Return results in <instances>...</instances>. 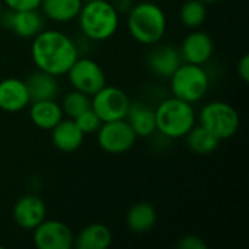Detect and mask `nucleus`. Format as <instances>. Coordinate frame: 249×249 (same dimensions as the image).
<instances>
[{
	"mask_svg": "<svg viewBox=\"0 0 249 249\" xmlns=\"http://www.w3.org/2000/svg\"><path fill=\"white\" fill-rule=\"evenodd\" d=\"M207 19V4L201 0H185L179 7V20L188 29L203 26Z\"/></svg>",
	"mask_w": 249,
	"mask_h": 249,
	"instance_id": "24",
	"label": "nucleus"
},
{
	"mask_svg": "<svg viewBox=\"0 0 249 249\" xmlns=\"http://www.w3.org/2000/svg\"><path fill=\"white\" fill-rule=\"evenodd\" d=\"M236 71H238L239 79H241L244 83H248L249 82V55L248 54H244V55L241 57V60L238 61V66H236Z\"/></svg>",
	"mask_w": 249,
	"mask_h": 249,
	"instance_id": "29",
	"label": "nucleus"
},
{
	"mask_svg": "<svg viewBox=\"0 0 249 249\" xmlns=\"http://www.w3.org/2000/svg\"><path fill=\"white\" fill-rule=\"evenodd\" d=\"M32 242L38 249H71L74 233L64 222L45 219L32 231Z\"/></svg>",
	"mask_w": 249,
	"mask_h": 249,
	"instance_id": "10",
	"label": "nucleus"
},
{
	"mask_svg": "<svg viewBox=\"0 0 249 249\" xmlns=\"http://www.w3.org/2000/svg\"><path fill=\"white\" fill-rule=\"evenodd\" d=\"M80 55L76 39L58 29H42L32 38L31 58L38 70L64 76Z\"/></svg>",
	"mask_w": 249,
	"mask_h": 249,
	"instance_id": "1",
	"label": "nucleus"
},
{
	"mask_svg": "<svg viewBox=\"0 0 249 249\" xmlns=\"http://www.w3.org/2000/svg\"><path fill=\"white\" fill-rule=\"evenodd\" d=\"M181 58L184 63L204 66L214 54V41L210 34L201 29H191L181 42Z\"/></svg>",
	"mask_w": 249,
	"mask_h": 249,
	"instance_id": "12",
	"label": "nucleus"
},
{
	"mask_svg": "<svg viewBox=\"0 0 249 249\" xmlns=\"http://www.w3.org/2000/svg\"><path fill=\"white\" fill-rule=\"evenodd\" d=\"M131 99L118 86L105 85L90 96V108L102 123L124 120Z\"/></svg>",
	"mask_w": 249,
	"mask_h": 249,
	"instance_id": "8",
	"label": "nucleus"
},
{
	"mask_svg": "<svg viewBox=\"0 0 249 249\" xmlns=\"http://www.w3.org/2000/svg\"><path fill=\"white\" fill-rule=\"evenodd\" d=\"M15 223L23 231H34L42 220L47 219V206L36 194L22 196L12 209Z\"/></svg>",
	"mask_w": 249,
	"mask_h": 249,
	"instance_id": "13",
	"label": "nucleus"
},
{
	"mask_svg": "<svg viewBox=\"0 0 249 249\" xmlns=\"http://www.w3.org/2000/svg\"><path fill=\"white\" fill-rule=\"evenodd\" d=\"M31 102L34 101H45V99H57L60 95V83L58 77L53 76L42 70H34L25 79Z\"/></svg>",
	"mask_w": 249,
	"mask_h": 249,
	"instance_id": "18",
	"label": "nucleus"
},
{
	"mask_svg": "<svg viewBox=\"0 0 249 249\" xmlns=\"http://www.w3.org/2000/svg\"><path fill=\"white\" fill-rule=\"evenodd\" d=\"M71 89L80 90L89 96L107 85V74L101 64L89 57H77L66 73Z\"/></svg>",
	"mask_w": 249,
	"mask_h": 249,
	"instance_id": "7",
	"label": "nucleus"
},
{
	"mask_svg": "<svg viewBox=\"0 0 249 249\" xmlns=\"http://www.w3.org/2000/svg\"><path fill=\"white\" fill-rule=\"evenodd\" d=\"M197 121L220 142L235 137L241 128L238 109L229 102L219 99L204 104L197 114Z\"/></svg>",
	"mask_w": 249,
	"mask_h": 249,
	"instance_id": "6",
	"label": "nucleus"
},
{
	"mask_svg": "<svg viewBox=\"0 0 249 249\" xmlns=\"http://www.w3.org/2000/svg\"><path fill=\"white\" fill-rule=\"evenodd\" d=\"M0 25L6 31L13 32L16 36L23 39H32L36 34H39L45 28V18L39 12L35 10H3L0 16Z\"/></svg>",
	"mask_w": 249,
	"mask_h": 249,
	"instance_id": "11",
	"label": "nucleus"
},
{
	"mask_svg": "<svg viewBox=\"0 0 249 249\" xmlns=\"http://www.w3.org/2000/svg\"><path fill=\"white\" fill-rule=\"evenodd\" d=\"M188 149L196 155H210L216 152L220 146V140L213 136L207 128L200 124H196L184 137Z\"/></svg>",
	"mask_w": 249,
	"mask_h": 249,
	"instance_id": "23",
	"label": "nucleus"
},
{
	"mask_svg": "<svg viewBox=\"0 0 249 249\" xmlns=\"http://www.w3.org/2000/svg\"><path fill=\"white\" fill-rule=\"evenodd\" d=\"M6 9L10 10H35L39 9L41 0H1Z\"/></svg>",
	"mask_w": 249,
	"mask_h": 249,
	"instance_id": "27",
	"label": "nucleus"
},
{
	"mask_svg": "<svg viewBox=\"0 0 249 249\" xmlns=\"http://www.w3.org/2000/svg\"><path fill=\"white\" fill-rule=\"evenodd\" d=\"M85 1H90V0H83V3H85Z\"/></svg>",
	"mask_w": 249,
	"mask_h": 249,
	"instance_id": "33",
	"label": "nucleus"
},
{
	"mask_svg": "<svg viewBox=\"0 0 249 249\" xmlns=\"http://www.w3.org/2000/svg\"><path fill=\"white\" fill-rule=\"evenodd\" d=\"M158 222L156 207L149 201H139L133 204L125 214V225L134 233L150 232Z\"/></svg>",
	"mask_w": 249,
	"mask_h": 249,
	"instance_id": "20",
	"label": "nucleus"
},
{
	"mask_svg": "<svg viewBox=\"0 0 249 249\" xmlns=\"http://www.w3.org/2000/svg\"><path fill=\"white\" fill-rule=\"evenodd\" d=\"M137 136L125 120L102 123L96 131V142L101 150L109 155H123L133 149Z\"/></svg>",
	"mask_w": 249,
	"mask_h": 249,
	"instance_id": "9",
	"label": "nucleus"
},
{
	"mask_svg": "<svg viewBox=\"0 0 249 249\" xmlns=\"http://www.w3.org/2000/svg\"><path fill=\"white\" fill-rule=\"evenodd\" d=\"M74 121H76L77 127L82 130V133H83L85 136H88V134H95V133L98 131V128L101 127V124H102V121L99 120V117L95 114V111H93L92 108L83 111L80 115H77V117L74 118Z\"/></svg>",
	"mask_w": 249,
	"mask_h": 249,
	"instance_id": "26",
	"label": "nucleus"
},
{
	"mask_svg": "<svg viewBox=\"0 0 249 249\" xmlns=\"http://www.w3.org/2000/svg\"><path fill=\"white\" fill-rule=\"evenodd\" d=\"M182 58L179 48L171 44H155L146 57L147 69L160 79H169L172 73L181 66Z\"/></svg>",
	"mask_w": 249,
	"mask_h": 249,
	"instance_id": "14",
	"label": "nucleus"
},
{
	"mask_svg": "<svg viewBox=\"0 0 249 249\" xmlns=\"http://www.w3.org/2000/svg\"><path fill=\"white\" fill-rule=\"evenodd\" d=\"M29 118L36 128L50 131L64 118V114L55 99H45L29 104Z\"/></svg>",
	"mask_w": 249,
	"mask_h": 249,
	"instance_id": "19",
	"label": "nucleus"
},
{
	"mask_svg": "<svg viewBox=\"0 0 249 249\" xmlns=\"http://www.w3.org/2000/svg\"><path fill=\"white\" fill-rule=\"evenodd\" d=\"M83 0H41L39 12L54 23H69L76 20Z\"/></svg>",
	"mask_w": 249,
	"mask_h": 249,
	"instance_id": "21",
	"label": "nucleus"
},
{
	"mask_svg": "<svg viewBox=\"0 0 249 249\" xmlns=\"http://www.w3.org/2000/svg\"><path fill=\"white\" fill-rule=\"evenodd\" d=\"M133 131L136 133L137 139H149L156 134V118H155V108L140 102V101H131L124 118Z\"/></svg>",
	"mask_w": 249,
	"mask_h": 249,
	"instance_id": "16",
	"label": "nucleus"
},
{
	"mask_svg": "<svg viewBox=\"0 0 249 249\" xmlns=\"http://www.w3.org/2000/svg\"><path fill=\"white\" fill-rule=\"evenodd\" d=\"M31 96L25 80L19 77H6L0 80V109L7 114H16L26 109Z\"/></svg>",
	"mask_w": 249,
	"mask_h": 249,
	"instance_id": "15",
	"label": "nucleus"
},
{
	"mask_svg": "<svg viewBox=\"0 0 249 249\" xmlns=\"http://www.w3.org/2000/svg\"><path fill=\"white\" fill-rule=\"evenodd\" d=\"M120 19L121 15L108 0L85 1L76 18L82 35L95 42L111 39L120 28Z\"/></svg>",
	"mask_w": 249,
	"mask_h": 249,
	"instance_id": "3",
	"label": "nucleus"
},
{
	"mask_svg": "<svg viewBox=\"0 0 249 249\" xmlns=\"http://www.w3.org/2000/svg\"><path fill=\"white\" fill-rule=\"evenodd\" d=\"M178 247L181 249H207V244L197 235H185L179 239Z\"/></svg>",
	"mask_w": 249,
	"mask_h": 249,
	"instance_id": "28",
	"label": "nucleus"
},
{
	"mask_svg": "<svg viewBox=\"0 0 249 249\" xmlns=\"http://www.w3.org/2000/svg\"><path fill=\"white\" fill-rule=\"evenodd\" d=\"M156 133L166 140L184 139L197 124V112L193 104L175 96L162 99L155 108Z\"/></svg>",
	"mask_w": 249,
	"mask_h": 249,
	"instance_id": "4",
	"label": "nucleus"
},
{
	"mask_svg": "<svg viewBox=\"0 0 249 249\" xmlns=\"http://www.w3.org/2000/svg\"><path fill=\"white\" fill-rule=\"evenodd\" d=\"M203 3H206V4H212V3H216V1H219V0H201Z\"/></svg>",
	"mask_w": 249,
	"mask_h": 249,
	"instance_id": "31",
	"label": "nucleus"
},
{
	"mask_svg": "<svg viewBox=\"0 0 249 249\" xmlns=\"http://www.w3.org/2000/svg\"><path fill=\"white\" fill-rule=\"evenodd\" d=\"M51 143L61 153H73L83 144L85 134L73 118H63L51 130Z\"/></svg>",
	"mask_w": 249,
	"mask_h": 249,
	"instance_id": "17",
	"label": "nucleus"
},
{
	"mask_svg": "<svg viewBox=\"0 0 249 249\" xmlns=\"http://www.w3.org/2000/svg\"><path fill=\"white\" fill-rule=\"evenodd\" d=\"M111 3L120 15H127V12L133 7L136 1L134 0H111Z\"/></svg>",
	"mask_w": 249,
	"mask_h": 249,
	"instance_id": "30",
	"label": "nucleus"
},
{
	"mask_svg": "<svg viewBox=\"0 0 249 249\" xmlns=\"http://www.w3.org/2000/svg\"><path fill=\"white\" fill-rule=\"evenodd\" d=\"M60 105H61L63 114L67 115V118H73L74 120L83 111L90 108V96L83 93V92H80V90L71 89L70 92H67L63 96Z\"/></svg>",
	"mask_w": 249,
	"mask_h": 249,
	"instance_id": "25",
	"label": "nucleus"
},
{
	"mask_svg": "<svg viewBox=\"0 0 249 249\" xmlns=\"http://www.w3.org/2000/svg\"><path fill=\"white\" fill-rule=\"evenodd\" d=\"M168 80L172 96L193 105L200 102L210 89V74L204 66L198 64L182 61Z\"/></svg>",
	"mask_w": 249,
	"mask_h": 249,
	"instance_id": "5",
	"label": "nucleus"
},
{
	"mask_svg": "<svg viewBox=\"0 0 249 249\" xmlns=\"http://www.w3.org/2000/svg\"><path fill=\"white\" fill-rule=\"evenodd\" d=\"M125 16L130 36L142 45L152 47L160 42L168 31V16L155 1L134 3Z\"/></svg>",
	"mask_w": 249,
	"mask_h": 249,
	"instance_id": "2",
	"label": "nucleus"
},
{
	"mask_svg": "<svg viewBox=\"0 0 249 249\" xmlns=\"http://www.w3.org/2000/svg\"><path fill=\"white\" fill-rule=\"evenodd\" d=\"M1 248H3V247H1V245H0V249H1Z\"/></svg>",
	"mask_w": 249,
	"mask_h": 249,
	"instance_id": "34",
	"label": "nucleus"
},
{
	"mask_svg": "<svg viewBox=\"0 0 249 249\" xmlns=\"http://www.w3.org/2000/svg\"><path fill=\"white\" fill-rule=\"evenodd\" d=\"M3 10H4V4H3V1L0 0V16H1V13H3Z\"/></svg>",
	"mask_w": 249,
	"mask_h": 249,
	"instance_id": "32",
	"label": "nucleus"
},
{
	"mask_svg": "<svg viewBox=\"0 0 249 249\" xmlns=\"http://www.w3.org/2000/svg\"><path fill=\"white\" fill-rule=\"evenodd\" d=\"M112 244V232L104 223H90L76 236L73 247L77 249H107Z\"/></svg>",
	"mask_w": 249,
	"mask_h": 249,
	"instance_id": "22",
	"label": "nucleus"
}]
</instances>
